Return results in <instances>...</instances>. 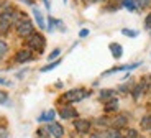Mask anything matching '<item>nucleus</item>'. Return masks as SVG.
<instances>
[{
	"label": "nucleus",
	"mask_w": 151,
	"mask_h": 138,
	"mask_svg": "<svg viewBox=\"0 0 151 138\" xmlns=\"http://www.w3.org/2000/svg\"><path fill=\"white\" fill-rule=\"evenodd\" d=\"M127 123H128L127 115H118L112 120V128H118V130H120V128L127 127Z\"/></svg>",
	"instance_id": "obj_9"
},
{
	"label": "nucleus",
	"mask_w": 151,
	"mask_h": 138,
	"mask_svg": "<svg viewBox=\"0 0 151 138\" xmlns=\"http://www.w3.org/2000/svg\"><path fill=\"white\" fill-rule=\"evenodd\" d=\"M87 35H89V30H81V31H79V36H81V38L87 36Z\"/></svg>",
	"instance_id": "obj_30"
},
{
	"label": "nucleus",
	"mask_w": 151,
	"mask_h": 138,
	"mask_svg": "<svg viewBox=\"0 0 151 138\" xmlns=\"http://www.w3.org/2000/svg\"><path fill=\"white\" fill-rule=\"evenodd\" d=\"M64 2H66V0H64Z\"/></svg>",
	"instance_id": "obj_33"
},
{
	"label": "nucleus",
	"mask_w": 151,
	"mask_h": 138,
	"mask_svg": "<svg viewBox=\"0 0 151 138\" xmlns=\"http://www.w3.org/2000/svg\"><path fill=\"white\" fill-rule=\"evenodd\" d=\"M133 2H135L136 8H146L151 4V0H133Z\"/></svg>",
	"instance_id": "obj_20"
},
{
	"label": "nucleus",
	"mask_w": 151,
	"mask_h": 138,
	"mask_svg": "<svg viewBox=\"0 0 151 138\" xmlns=\"http://www.w3.org/2000/svg\"><path fill=\"white\" fill-rule=\"evenodd\" d=\"M109 49H110V53H112L113 58H120L122 54H123V48H122L118 43H110V45H109Z\"/></svg>",
	"instance_id": "obj_11"
},
{
	"label": "nucleus",
	"mask_w": 151,
	"mask_h": 138,
	"mask_svg": "<svg viewBox=\"0 0 151 138\" xmlns=\"http://www.w3.org/2000/svg\"><path fill=\"white\" fill-rule=\"evenodd\" d=\"M0 58H2V56H0Z\"/></svg>",
	"instance_id": "obj_34"
},
{
	"label": "nucleus",
	"mask_w": 151,
	"mask_h": 138,
	"mask_svg": "<svg viewBox=\"0 0 151 138\" xmlns=\"http://www.w3.org/2000/svg\"><path fill=\"white\" fill-rule=\"evenodd\" d=\"M10 25H12V23L8 22V20H5V18H2V17H0V36L7 33L8 28H10Z\"/></svg>",
	"instance_id": "obj_15"
},
{
	"label": "nucleus",
	"mask_w": 151,
	"mask_h": 138,
	"mask_svg": "<svg viewBox=\"0 0 151 138\" xmlns=\"http://www.w3.org/2000/svg\"><path fill=\"white\" fill-rule=\"evenodd\" d=\"M8 102V94L5 90H0V104H7Z\"/></svg>",
	"instance_id": "obj_25"
},
{
	"label": "nucleus",
	"mask_w": 151,
	"mask_h": 138,
	"mask_svg": "<svg viewBox=\"0 0 151 138\" xmlns=\"http://www.w3.org/2000/svg\"><path fill=\"white\" fill-rule=\"evenodd\" d=\"M54 117H56V112L54 110H48V112L41 113V115L38 117V122H53Z\"/></svg>",
	"instance_id": "obj_12"
},
{
	"label": "nucleus",
	"mask_w": 151,
	"mask_h": 138,
	"mask_svg": "<svg viewBox=\"0 0 151 138\" xmlns=\"http://www.w3.org/2000/svg\"><path fill=\"white\" fill-rule=\"evenodd\" d=\"M122 5H123V7H127L130 12H133L136 8V5H135V2H133V0H123V2H122Z\"/></svg>",
	"instance_id": "obj_21"
},
{
	"label": "nucleus",
	"mask_w": 151,
	"mask_h": 138,
	"mask_svg": "<svg viewBox=\"0 0 151 138\" xmlns=\"http://www.w3.org/2000/svg\"><path fill=\"white\" fill-rule=\"evenodd\" d=\"M0 84H5V86H12V82L5 81V79H0Z\"/></svg>",
	"instance_id": "obj_31"
},
{
	"label": "nucleus",
	"mask_w": 151,
	"mask_h": 138,
	"mask_svg": "<svg viewBox=\"0 0 151 138\" xmlns=\"http://www.w3.org/2000/svg\"><path fill=\"white\" fill-rule=\"evenodd\" d=\"M91 138H109V133L107 131H95V133H91Z\"/></svg>",
	"instance_id": "obj_23"
},
{
	"label": "nucleus",
	"mask_w": 151,
	"mask_h": 138,
	"mask_svg": "<svg viewBox=\"0 0 151 138\" xmlns=\"http://www.w3.org/2000/svg\"><path fill=\"white\" fill-rule=\"evenodd\" d=\"M91 127H92V123L89 122V120H86V118L74 120V128H76L77 133H82V135L89 133V131H91Z\"/></svg>",
	"instance_id": "obj_4"
},
{
	"label": "nucleus",
	"mask_w": 151,
	"mask_h": 138,
	"mask_svg": "<svg viewBox=\"0 0 151 138\" xmlns=\"http://www.w3.org/2000/svg\"><path fill=\"white\" fill-rule=\"evenodd\" d=\"M59 54H61V49L59 48H56V49H53V53H51V54H49V59H56V58L58 56H59Z\"/></svg>",
	"instance_id": "obj_27"
},
{
	"label": "nucleus",
	"mask_w": 151,
	"mask_h": 138,
	"mask_svg": "<svg viewBox=\"0 0 151 138\" xmlns=\"http://www.w3.org/2000/svg\"><path fill=\"white\" fill-rule=\"evenodd\" d=\"M113 94H115V90H112V89H104V90H100V95H99V97H100V100H110V99L112 97H115V95H113Z\"/></svg>",
	"instance_id": "obj_14"
},
{
	"label": "nucleus",
	"mask_w": 151,
	"mask_h": 138,
	"mask_svg": "<svg viewBox=\"0 0 151 138\" xmlns=\"http://www.w3.org/2000/svg\"><path fill=\"white\" fill-rule=\"evenodd\" d=\"M107 133H109V138H122V133L118 128H110V130H107Z\"/></svg>",
	"instance_id": "obj_19"
},
{
	"label": "nucleus",
	"mask_w": 151,
	"mask_h": 138,
	"mask_svg": "<svg viewBox=\"0 0 151 138\" xmlns=\"http://www.w3.org/2000/svg\"><path fill=\"white\" fill-rule=\"evenodd\" d=\"M59 117L64 120H69V118H76L77 117V112H76L74 107H69V105H66V107H63L59 110Z\"/></svg>",
	"instance_id": "obj_6"
},
{
	"label": "nucleus",
	"mask_w": 151,
	"mask_h": 138,
	"mask_svg": "<svg viewBox=\"0 0 151 138\" xmlns=\"http://www.w3.org/2000/svg\"><path fill=\"white\" fill-rule=\"evenodd\" d=\"M45 46H46V40H45V36H43V35L33 31V33L28 36V48H30L31 51L41 53L43 49H45Z\"/></svg>",
	"instance_id": "obj_1"
},
{
	"label": "nucleus",
	"mask_w": 151,
	"mask_h": 138,
	"mask_svg": "<svg viewBox=\"0 0 151 138\" xmlns=\"http://www.w3.org/2000/svg\"><path fill=\"white\" fill-rule=\"evenodd\" d=\"M140 125H141L143 130H151V115H145L143 118H141Z\"/></svg>",
	"instance_id": "obj_16"
},
{
	"label": "nucleus",
	"mask_w": 151,
	"mask_h": 138,
	"mask_svg": "<svg viewBox=\"0 0 151 138\" xmlns=\"http://www.w3.org/2000/svg\"><path fill=\"white\" fill-rule=\"evenodd\" d=\"M122 138H138V131L136 130H128L127 133H122Z\"/></svg>",
	"instance_id": "obj_22"
},
{
	"label": "nucleus",
	"mask_w": 151,
	"mask_h": 138,
	"mask_svg": "<svg viewBox=\"0 0 151 138\" xmlns=\"http://www.w3.org/2000/svg\"><path fill=\"white\" fill-rule=\"evenodd\" d=\"M61 64V59H56L54 63H51V64H48V66H45V67H41V72H48V71H53L54 67H58Z\"/></svg>",
	"instance_id": "obj_18"
},
{
	"label": "nucleus",
	"mask_w": 151,
	"mask_h": 138,
	"mask_svg": "<svg viewBox=\"0 0 151 138\" xmlns=\"http://www.w3.org/2000/svg\"><path fill=\"white\" fill-rule=\"evenodd\" d=\"M46 130H48V133H51L54 138H63V135H64V128H63V125H59L58 122H51L46 127Z\"/></svg>",
	"instance_id": "obj_5"
},
{
	"label": "nucleus",
	"mask_w": 151,
	"mask_h": 138,
	"mask_svg": "<svg viewBox=\"0 0 151 138\" xmlns=\"http://www.w3.org/2000/svg\"><path fill=\"white\" fill-rule=\"evenodd\" d=\"M118 105H120L118 99L117 97H112L110 100L105 102V112H115V110H118Z\"/></svg>",
	"instance_id": "obj_10"
},
{
	"label": "nucleus",
	"mask_w": 151,
	"mask_h": 138,
	"mask_svg": "<svg viewBox=\"0 0 151 138\" xmlns=\"http://www.w3.org/2000/svg\"><path fill=\"white\" fill-rule=\"evenodd\" d=\"M33 31H35V26H33V23H31V20H28V18L23 17L20 22H17V33H18L20 36L28 38Z\"/></svg>",
	"instance_id": "obj_2"
},
{
	"label": "nucleus",
	"mask_w": 151,
	"mask_h": 138,
	"mask_svg": "<svg viewBox=\"0 0 151 138\" xmlns=\"http://www.w3.org/2000/svg\"><path fill=\"white\" fill-rule=\"evenodd\" d=\"M122 33L125 35V36H138V33H136V31H133V30H127V28H123V30H122Z\"/></svg>",
	"instance_id": "obj_26"
},
{
	"label": "nucleus",
	"mask_w": 151,
	"mask_h": 138,
	"mask_svg": "<svg viewBox=\"0 0 151 138\" xmlns=\"http://www.w3.org/2000/svg\"><path fill=\"white\" fill-rule=\"evenodd\" d=\"M8 137V131L5 128H0V138H7Z\"/></svg>",
	"instance_id": "obj_29"
},
{
	"label": "nucleus",
	"mask_w": 151,
	"mask_h": 138,
	"mask_svg": "<svg viewBox=\"0 0 151 138\" xmlns=\"http://www.w3.org/2000/svg\"><path fill=\"white\" fill-rule=\"evenodd\" d=\"M145 26H146L148 30H151V13L146 17V20H145Z\"/></svg>",
	"instance_id": "obj_28"
},
{
	"label": "nucleus",
	"mask_w": 151,
	"mask_h": 138,
	"mask_svg": "<svg viewBox=\"0 0 151 138\" xmlns=\"http://www.w3.org/2000/svg\"><path fill=\"white\" fill-rule=\"evenodd\" d=\"M95 125H99V127H109V125H112V122L107 117H100V118L95 120Z\"/></svg>",
	"instance_id": "obj_17"
},
{
	"label": "nucleus",
	"mask_w": 151,
	"mask_h": 138,
	"mask_svg": "<svg viewBox=\"0 0 151 138\" xmlns=\"http://www.w3.org/2000/svg\"><path fill=\"white\" fill-rule=\"evenodd\" d=\"M141 63H133V64H125V66H117L113 67V69H110V71H105L104 72V76H109V74H113V72L117 71H130V69H135V67H138Z\"/></svg>",
	"instance_id": "obj_7"
},
{
	"label": "nucleus",
	"mask_w": 151,
	"mask_h": 138,
	"mask_svg": "<svg viewBox=\"0 0 151 138\" xmlns=\"http://www.w3.org/2000/svg\"><path fill=\"white\" fill-rule=\"evenodd\" d=\"M7 51H8V46H7V43L0 40V56H4V54H5Z\"/></svg>",
	"instance_id": "obj_24"
},
{
	"label": "nucleus",
	"mask_w": 151,
	"mask_h": 138,
	"mask_svg": "<svg viewBox=\"0 0 151 138\" xmlns=\"http://www.w3.org/2000/svg\"><path fill=\"white\" fill-rule=\"evenodd\" d=\"M87 95H89V92L84 89H72L69 90V92L64 94V99L68 102H81L82 99H86Z\"/></svg>",
	"instance_id": "obj_3"
},
{
	"label": "nucleus",
	"mask_w": 151,
	"mask_h": 138,
	"mask_svg": "<svg viewBox=\"0 0 151 138\" xmlns=\"http://www.w3.org/2000/svg\"><path fill=\"white\" fill-rule=\"evenodd\" d=\"M33 15H35V18H36V23L40 25V28H41V30H45L46 23H45V18H43V13L38 10V8H33Z\"/></svg>",
	"instance_id": "obj_13"
},
{
	"label": "nucleus",
	"mask_w": 151,
	"mask_h": 138,
	"mask_svg": "<svg viewBox=\"0 0 151 138\" xmlns=\"http://www.w3.org/2000/svg\"><path fill=\"white\" fill-rule=\"evenodd\" d=\"M31 49H22V51L17 53V56H15V61L17 63H27V61L31 59Z\"/></svg>",
	"instance_id": "obj_8"
},
{
	"label": "nucleus",
	"mask_w": 151,
	"mask_h": 138,
	"mask_svg": "<svg viewBox=\"0 0 151 138\" xmlns=\"http://www.w3.org/2000/svg\"><path fill=\"white\" fill-rule=\"evenodd\" d=\"M87 2H104V0H87Z\"/></svg>",
	"instance_id": "obj_32"
}]
</instances>
